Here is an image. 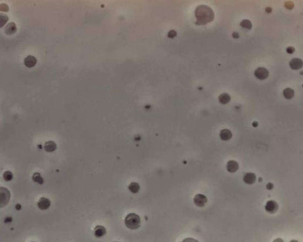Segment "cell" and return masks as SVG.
<instances>
[{
  "label": "cell",
  "instance_id": "obj_1",
  "mask_svg": "<svg viewBox=\"0 0 303 242\" xmlns=\"http://www.w3.org/2000/svg\"><path fill=\"white\" fill-rule=\"evenodd\" d=\"M195 15L197 18L195 22L197 25H205L213 22L215 18L213 10L205 5H198L195 9Z\"/></svg>",
  "mask_w": 303,
  "mask_h": 242
},
{
  "label": "cell",
  "instance_id": "obj_2",
  "mask_svg": "<svg viewBox=\"0 0 303 242\" xmlns=\"http://www.w3.org/2000/svg\"><path fill=\"white\" fill-rule=\"evenodd\" d=\"M125 223L129 229H137L140 226V218L135 213H130L126 217Z\"/></svg>",
  "mask_w": 303,
  "mask_h": 242
},
{
  "label": "cell",
  "instance_id": "obj_3",
  "mask_svg": "<svg viewBox=\"0 0 303 242\" xmlns=\"http://www.w3.org/2000/svg\"><path fill=\"white\" fill-rule=\"evenodd\" d=\"M11 193L7 188L0 187V208H2L9 203Z\"/></svg>",
  "mask_w": 303,
  "mask_h": 242
},
{
  "label": "cell",
  "instance_id": "obj_4",
  "mask_svg": "<svg viewBox=\"0 0 303 242\" xmlns=\"http://www.w3.org/2000/svg\"><path fill=\"white\" fill-rule=\"evenodd\" d=\"M278 204L277 202L273 200H270L266 203L265 208L267 213L270 214H274L278 211Z\"/></svg>",
  "mask_w": 303,
  "mask_h": 242
},
{
  "label": "cell",
  "instance_id": "obj_5",
  "mask_svg": "<svg viewBox=\"0 0 303 242\" xmlns=\"http://www.w3.org/2000/svg\"><path fill=\"white\" fill-rule=\"evenodd\" d=\"M194 203L199 207H204L207 203V198L201 194H197L194 198Z\"/></svg>",
  "mask_w": 303,
  "mask_h": 242
},
{
  "label": "cell",
  "instance_id": "obj_6",
  "mask_svg": "<svg viewBox=\"0 0 303 242\" xmlns=\"http://www.w3.org/2000/svg\"><path fill=\"white\" fill-rule=\"evenodd\" d=\"M255 76L259 79L263 80L269 76V72L265 68L260 67L255 71Z\"/></svg>",
  "mask_w": 303,
  "mask_h": 242
},
{
  "label": "cell",
  "instance_id": "obj_7",
  "mask_svg": "<svg viewBox=\"0 0 303 242\" xmlns=\"http://www.w3.org/2000/svg\"><path fill=\"white\" fill-rule=\"evenodd\" d=\"M51 201L45 197L41 198L38 203V208L41 210H46L51 207Z\"/></svg>",
  "mask_w": 303,
  "mask_h": 242
},
{
  "label": "cell",
  "instance_id": "obj_8",
  "mask_svg": "<svg viewBox=\"0 0 303 242\" xmlns=\"http://www.w3.org/2000/svg\"><path fill=\"white\" fill-rule=\"evenodd\" d=\"M290 66L292 69H300L303 67V61L299 58H294L290 62Z\"/></svg>",
  "mask_w": 303,
  "mask_h": 242
},
{
  "label": "cell",
  "instance_id": "obj_9",
  "mask_svg": "<svg viewBox=\"0 0 303 242\" xmlns=\"http://www.w3.org/2000/svg\"><path fill=\"white\" fill-rule=\"evenodd\" d=\"M256 177L255 174L252 172L246 173L243 177V181L248 185H252L256 182Z\"/></svg>",
  "mask_w": 303,
  "mask_h": 242
},
{
  "label": "cell",
  "instance_id": "obj_10",
  "mask_svg": "<svg viewBox=\"0 0 303 242\" xmlns=\"http://www.w3.org/2000/svg\"><path fill=\"white\" fill-rule=\"evenodd\" d=\"M24 64L26 67L31 68L34 67L36 65L37 59L35 56L32 55H28L25 58L24 61Z\"/></svg>",
  "mask_w": 303,
  "mask_h": 242
},
{
  "label": "cell",
  "instance_id": "obj_11",
  "mask_svg": "<svg viewBox=\"0 0 303 242\" xmlns=\"http://www.w3.org/2000/svg\"><path fill=\"white\" fill-rule=\"evenodd\" d=\"M45 151L47 152H53L55 151L57 149V145L53 141H48L45 143L44 146Z\"/></svg>",
  "mask_w": 303,
  "mask_h": 242
},
{
  "label": "cell",
  "instance_id": "obj_12",
  "mask_svg": "<svg viewBox=\"0 0 303 242\" xmlns=\"http://www.w3.org/2000/svg\"><path fill=\"white\" fill-rule=\"evenodd\" d=\"M239 169V164L235 161H230L227 162V171L230 173L236 172Z\"/></svg>",
  "mask_w": 303,
  "mask_h": 242
},
{
  "label": "cell",
  "instance_id": "obj_13",
  "mask_svg": "<svg viewBox=\"0 0 303 242\" xmlns=\"http://www.w3.org/2000/svg\"><path fill=\"white\" fill-rule=\"evenodd\" d=\"M5 33L7 35H12L17 31V27L14 23L10 22L5 27Z\"/></svg>",
  "mask_w": 303,
  "mask_h": 242
},
{
  "label": "cell",
  "instance_id": "obj_14",
  "mask_svg": "<svg viewBox=\"0 0 303 242\" xmlns=\"http://www.w3.org/2000/svg\"><path fill=\"white\" fill-rule=\"evenodd\" d=\"M220 137L223 141H227L231 139L232 138V133L230 130L228 129H223L220 131Z\"/></svg>",
  "mask_w": 303,
  "mask_h": 242
},
{
  "label": "cell",
  "instance_id": "obj_15",
  "mask_svg": "<svg viewBox=\"0 0 303 242\" xmlns=\"http://www.w3.org/2000/svg\"><path fill=\"white\" fill-rule=\"evenodd\" d=\"M106 229L102 226H97L94 229V234L97 237H101L106 234Z\"/></svg>",
  "mask_w": 303,
  "mask_h": 242
},
{
  "label": "cell",
  "instance_id": "obj_16",
  "mask_svg": "<svg viewBox=\"0 0 303 242\" xmlns=\"http://www.w3.org/2000/svg\"><path fill=\"white\" fill-rule=\"evenodd\" d=\"M218 99H219V101L220 102V103H221L223 104H227L228 102H230V101L231 100V97L228 94L224 93V94H221L219 96Z\"/></svg>",
  "mask_w": 303,
  "mask_h": 242
},
{
  "label": "cell",
  "instance_id": "obj_17",
  "mask_svg": "<svg viewBox=\"0 0 303 242\" xmlns=\"http://www.w3.org/2000/svg\"><path fill=\"white\" fill-rule=\"evenodd\" d=\"M283 95L284 97L287 99H291L294 95V91L290 88H287L284 89L283 91Z\"/></svg>",
  "mask_w": 303,
  "mask_h": 242
},
{
  "label": "cell",
  "instance_id": "obj_18",
  "mask_svg": "<svg viewBox=\"0 0 303 242\" xmlns=\"http://www.w3.org/2000/svg\"><path fill=\"white\" fill-rule=\"evenodd\" d=\"M32 179H33V181L36 182V183H38V184H43V182H44V180H43V178L42 177L40 173L38 172H36L33 174V177H32Z\"/></svg>",
  "mask_w": 303,
  "mask_h": 242
},
{
  "label": "cell",
  "instance_id": "obj_19",
  "mask_svg": "<svg viewBox=\"0 0 303 242\" xmlns=\"http://www.w3.org/2000/svg\"><path fill=\"white\" fill-rule=\"evenodd\" d=\"M128 190L136 194L139 192L140 190V185L137 182H132L128 185Z\"/></svg>",
  "mask_w": 303,
  "mask_h": 242
},
{
  "label": "cell",
  "instance_id": "obj_20",
  "mask_svg": "<svg viewBox=\"0 0 303 242\" xmlns=\"http://www.w3.org/2000/svg\"><path fill=\"white\" fill-rule=\"evenodd\" d=\"M8 21V17L2 13H0V28L3 27Z\"/></svg>",
  "mask_w": 303,
  "mask_h": 242
},
{
  "label": "cell",
  "instance_id": "obj_21",
  "mask_svg": "<svg viewBox=\"0 0 303 242\" xmlns=\"http://www.w3.org/2000/svg\"><path fill=\"white\" fill-rule=\"evenodd\" d=\"M240 26L243 28H245L247 29H251L252 27V24L251 21L249 20H243L240 24Z\"/></svg>",
  "mask_w": 303,
  "mask_h": 242
},
{
  "label": "cell",
  "instance_id": "obj_22",
  "mask_svg": "<svg viewBox=\"0 0 303 242\" xmlns=\"http://www.w3.org/2000/svg\"><path fill=\"white\" fill-rule=\"evenodd\" d=\"M3 178H4V179L7 182L11 181L13 179V173L10 171H7L4 172V173L3 174Z\"/></svg>",
  "mask_w": 303,
  "mask_h": 242
},
{
  "label": "cell",
  "instance_id": "obj_23",
  "mask_svg": "<svg viewBox=\"0 0 303 242\" xmlns=\"http://www.w3.org/2000/svg\"><path fill=\"white\" fill-rule=\"evenodd\" d=\"M9 10V7L6 4H0V12H8Z\"/></svg>",
  "mask_w": 303,
  "mask_h": 242
},
{
  "label": "cell",
  "instance_id": "obj_24",
  "mask_svg": "<svg viewBox=\"0 0 303 242\" xmlns=\"http://www.w3.org/2000/svg\"><path fill=\"white\" fill-rule=\"evenodd\" d=\"M285 7L288 8V9H291L292 8V7H294V4L291 2V1H288L287 2H285Z\"/></svg>",
  "mask_w": 303,
  "mask_h": 242
},
{
  "label": "cell",
  "instance_id": "obj_25",
  "mask_svg": "<svg viewBox=\"0 0 303 242\" xmlns=\"http://www.w3.org/2000/svg\"><path fill=\"white\" fill-rule=\"evenodd\" d=\"M181 242H199L195 239L193 238H186L183 240Z\"/></svg>",
  "mask_w": 303,
  "mask_h": 242
},
{
  "label": "cell",
  "instance_id": "obj_26",
  "mask_svg": "<svg viewBox=\"0 0 303 242\" xmlns=\"http://www.w3.org/2000/svg\"><path fill=\"white\" fill-rule=\"evenodd\" d=\"M294 51H295V49L293 47H288L287 49V51L288 53L292 54V53H294Z\"/></svg>",
  "mask_w": 303,
  "mask_h": 242
},
{
  "label": "cell",
  "instance_id": "obj_27",
  "mask_svg": "<svg viewBox=\"0 0 303 242\" xmlns=\"http://www.w3.org/2000/svg\"><path fill=\"white\" fill-rule=\"evenodd\" d=\"M12 221H13V218H12V217H6V218H5V220H4V222H5V223H11Z\"/></svg>",
  "mask_w": 303,
  "mask_h": 242
},
{
  "label": "cell",
  "instance_id": "obj_28",
  "mask_svg": "<svg viewBox=\"0 0 303 242\" xmlns=\"http://www.w3.org/2000/svg\"><path fill=\"white\" fill-rule=\"evenodd\" d=\"M15 209H16L17 210H18H18H21V208H22V205H21L20 204H17L15 205Z\"/></svg>",
  "mask_w": 303,
  "mask_h": 242
},
{
  "label": "cell",
  "instance_id": "obj_29",
  "mask_svg": "<svg viewBox=\"0 0 303 242\" xmlns=\"http://www.w3.org/2000/svg\"><path fill=\"white\" fill-rule=\"evenodd\" d=\"M233 37L235 38H239V34L237 32H234L233 34Z\"/></svg>",
  "mask_w": 303,
  "mask_h": 242
},
{
  "label": "cell",
  "instance_id": "obj_30",
  "mask_svg": "<svg viewBox=\"0 0 303 242\" xmlns=\"http://www.w3.org/2000/svg\"><path fill=\"white\" fill-rule=\"evenodd\" d=\"M273 242H284V241L283 240V239H282L281 238H277L275 240H274Z\"/></svg>",
  "mask_w": 303,
  "mask_h": 242
},
{
  "label": "cell",
  "instance_id": "obj_31",
  "mask_svg": "<svg viewBox=\"0 0 303 242\" xmlns=\"http://www.w3.org/2000/svg\"><path fill=\"white\" fill-rule=\"evenodd\" d=\"M290 242H298V241H297V240H291Z\"/></svg>",
  "mask_w": 303,
  "mask_h": 242
},
{
  "label": "cell",
  "instance_id": "obj_32",
  "mask_svg": "<svg viewBox=\"0 0 303 242\" xmlns=\"http://www.w3.org/2000/svg\"></svg>",
  "mask_w": 303,
  "mask_h": 242
},
{
  "label": "cell",
  "instance_id": "obj_33",
  "mask_svg": "<svg viewBox=\"0 0 303 242\" xmlns=\"http://www.w3.org/2000/svg\"></svg>",
  "mask_w": 303,
  "mask_h": 242
}]
</instances>
